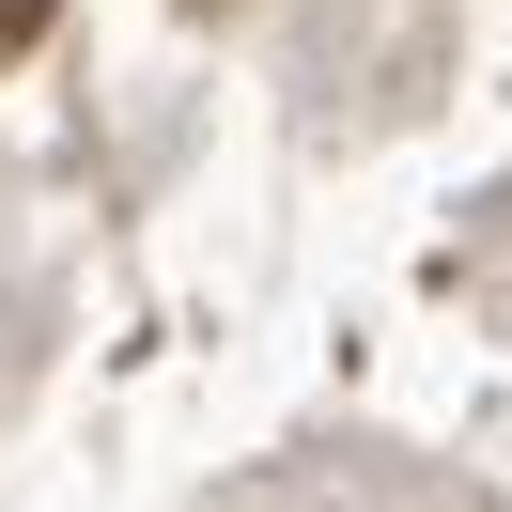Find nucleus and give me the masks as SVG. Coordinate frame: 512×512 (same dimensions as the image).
<instances>
[{
	"label": "nucleus",
	"instance_id": "nucleus-2",
	"mask_svg": "<svg viewBox=\"0 0 512 512\" xmlns=\"http://www.w3.org/2000/svg\"><path fill=\"white\" fill-rule=\"evenodd\" d=\"M187 16H218V0H187Z\"/></svg>",
	"mask_w": 512,
	"mask_h": 512
},
{
	"label": "nucleus",
	"instance_id": "nucleus-1",
	"mask_svg": "<svg viewBox=\"0 0 512 512\" xmlns=\"http://www.w3.org/2000/svg\"><path fill=\"white\" fill-rule=\"evenodd\" d=\"M47 16H63V0H0V63H16V47H47Z\"/></svg>",
	"mask_w": 512,
	"mask_h": 512
}]
</instances>
